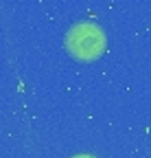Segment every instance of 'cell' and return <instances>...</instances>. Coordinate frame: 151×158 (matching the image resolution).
<instances>
[{"label":"cell","instance_id":"cell-1","mask_svg":"<svg viewBox=\"0 0 151 158\" xmlns=\"http://www.w3.org/2000/svg\"><path fill=\"white\" fill-rule=\"evenodd\" d=\"M66 48L79 62H92L105 48V33L92 22H77L66 33Z\"/></svg>","mask_w":151,"mask_h":158},{"label":"cell","instance_id":"cell-2","mask_svg":"<svg viewBox=\"0 0 151 158\" xmlns=\"http://www.w3.org/2000/svg\"><path fill=\"white\" fill-rule=\"evenodd\" d=\"M72 158H94V156H88V154H77V156H72Z\"/></svg>","mask_w":151,"mask_h":158}]
</instances>
